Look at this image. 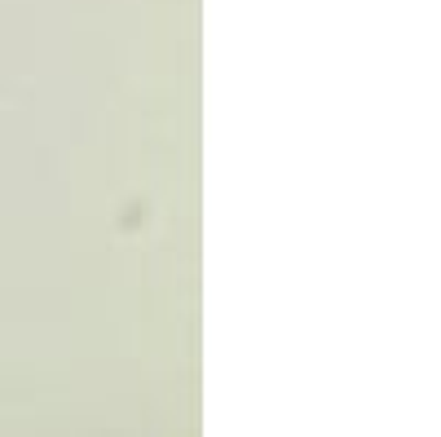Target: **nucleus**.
I'll use <instances>...</instances> for the list:
<instances>
[]
</instances>
